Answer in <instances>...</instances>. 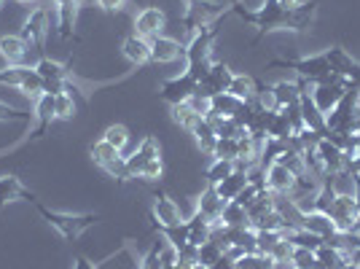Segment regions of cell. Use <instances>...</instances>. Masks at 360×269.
Segmentation results:
<instances>
[{
    "instance_id": "ee69618b",
    "label": "cell",
    "mask_w": 360,
    "mask_h": 269,
    "mask_svg": "<svg viewBox=\"0 0 360 269\" xmlns=\"http://www.w3.org/2000/svg\"><path fill=\"white\" fill-rule=\"evenodd\" d=\"M258 192H261L258 186H253V183H248V186L242 189L240 196H237L234 202H240L242 208H250V205H253V202H255V196H258Z\"/></svg>"
},
{
    "instance_id": "d6a6232c",
    "label": "cell",
    "mask_w": 360,
    "mask_h": 269,
    "mask_svg": "<svg viewBox=\"0 0 360 269\" xmlns=\"http://www.w3.org/2000/svg\"><path fill=\"white\" fill-rule=\"evenodd\" d=\"M89 156H91V162H94V165L100 167V170H103V167L108 165V162H113V159H119L121 154L116 149H113V146H108L105 140H103V137H100V140H97V143H91L89 146Z\"/></svg>"
},
{
    "instance_id": "4dcf8cb0",
    "label": "cell",
    "mask_w": 360,
    "mask_h": 269,
    "mask_svg": "<svg viewBox=\"0 0 360 269\" xmlns=\"http://www.w3.org/2000/svg\"><path fill=\"white\" fill-rule=\"evenodd\" d=\"M54 113H57V119L62 121H73L75 113H78V103H75V97L70 94V89H62L54 94Z\"/></svg>"
},
{
    "instance_id": "b9f144b4",
    "label": "cell",
    "mask_w": 360,
    "mask_h": 269,
    "mask_svg": "<svg viewBox=\"0 0 360 269\" xmlns=\"http://www.w3.org/2000/svg\"><path fill=\"white\" fill-rule=\"evenodd\" d=\"M290 261H293V267H299V269H315L317 267V254L315 251H309V248H296V245H293V256H290Z\"/></svg>"
},
{
    "instance_id": "7402d4cb",
    "label": "cell",
    "mask_w": 360,
    "mask_h": 269,
    "mask_svg": "<svg viewBox=\"0 0 360 269\" xmlns=\"http://www.w3.org/2000/svg\"><path fill=\"white\" fill-rule=\"evenodd\" d=\"M315 254H317V264L323 269H345L352 261V254L347 248H336V245H328V242H323Z\"/></svg>"
},
{
    "instance_id": "f546056e",
    "label": "cell",
    "mask_w": 360,
    "mask_h": 269,
    "mask_svg": "<svg viewBox=\"0 0 360 269\" xmlns=\"http://www.w3.org/2000/svg\"><path fill=\"white\" fill-rule=\"evenodd\" d=\"M169 116H172V121L178 124L180 130H186V132H191V130L196 127V121L202 119V116L196 113L194 108H191V103L169 105Z\"/></svg>"
},
{
    "instance_id": "836d02e7",
    "label": "cell",
    "mask_w": 360,
    "mask_h": 269,
    "mask_svg": "<svg viewBox=\"0 0 360 269\" xmlns=\"http://www.w3.org/2000/svg\"><path fill=\"white\" fill-rule=\"evenodd\" d=\"M224 256H226L224 245H221L218 239L210 237L207 242H205V245H202V248H199V264L210 269V267H215V264H218V261H221Z\"/></svg>"
},
{
    "instance_id": "60d3db41",
    "label": "cell",
    "mask_w": 360,
    "mask_h": 269,
    "mask_svg": "<svg viewBox=\"0 0 360 269\" xmlns=\"http://www.w3.org/2000/svg\"><path fill=\"white\" fill-rule=\"evenodd\" d=\"M103 173H105L108 178L116 180V183H127V180L132 178V175H129V170H127V156H119V159L108 162V165L103 167Z\"/></svg>"
},
{
    "instance_id": "7c38bea8",
    "label": "cell",
    "mask_w": 360,
    "mask_h": 269,
    "mask_svg": "<svg viewBox=\"0 0 360 269\" xmlns=\"http://www.w3.org/2000/svg\"><path fill=\"white\" fill-rule=\"evenodd\" d=\"M167 27V14L156 6H146L140 14L135 16V35L153 41L156 35H165Z\"/></svg>"
},
{
    "instance_id": "52a82bcc",
    "label": "cell",
    "mask_w": 360,
    "mask_h": 269,
    "mask_svg": "<svg viewBox=\"0 0 360 269\" xmlns=\"http://www.w3.org/2000/svg\"><path fill=\"white\" fill-rule=\"evenodd\" d=\"M347 84L342 75H333V78H328V81H320V84H315L312 87V92H309V97H312V103L323 111V113H330L336 105L342 103V97L347 94Z\"/></svg>"
},
{
    "instance_id": "f907efd6",
    "label": "cell",
    "mask_w": 360,
    "mask_h": 269,
    "mask_svg": "<svg viewBox=\"0 0 360 269\" xmlns=\"http://www.w3.org/2000/svg\"><path fill=\"white\" fill-rule=\"evenodd\" d=\"M345 269H360V264H355V261H349V264H347Z\"/></svg>"
},
{
    "instance_id": "44dd1931",
    "label": "cell",
    "mask_w": 360,
    "mask_h": 269,
    "mask_svg": "<svg viewBox=\"0 0 360 269\" xmlns=\"http://www.w3.org/2000/svg\"><path fill=\"white\" fill-rule=\"evenodd\" d=\"M317 154L323 156V165H326V173H328V175H336V173L347 170L345 151L339 149V146H333L326 134L317 140Z\"/></svg>"
},
{
    "instance_id": "3957f363",
    "label": "cell",
    "mask_w": 360,
    "mask_h": 269,
    "mask_svg": "<svg viewBox=\"0 0 360 269\" xmlns=\"http://www.w3.org/2000/svg\"><path fill=\"white\" fill-rule=\"evenodd\" d=\"M269 68H288V70H296L299 78H307L312 84H320V81H328L333 78V70H330V62L323 54H309V57H299V60H274L269 62Z\"/></svg>"
},
{
    "instance_id": "d4e9b609",
    "label": "cell",
    "mask_w": 360,
    "mask_h": 269,
    "mask_svg": "<svg viewBox=\"0 0 360 269\" xmlns=\"http://www.w3.org/2000/svg\"><path fill=\"white\" fill-rule=\"evenodd\" d=\"M245 186H248V173H245V170H237V167H234V173H231L229 178L221 180L218 186H212V189L218 192V196H221L224 202H234V199L240 196V192L245 189Z\"/></svg>"
},
{
    "instance_id": "1f68e13d",
    "label": "cell",
    "mask_w": 360,
    "mask_h": 269,
    "mask_svg": "<svg viewBox=\"0 0 360 269\" xmlns=\"http://www.w3.org/2000/svg\"><path fill=\"white\" fill-rule=\"evenodd\" d=\"M242 108V100H237L234 94H229V92H221V94H215L212 97V113H218V116H224V119H234V113Z\"/></svg>"
},
{
    "instance_id": "e0dca14e",
    "label": "cell",
    "mask_w": 360,
    "mask_h": 269,
    "mask_svg": "<svg viewBox=\"0 0 360 269\" xmlns=\"http://www.w3.org/2000/svg\"><path fill=\"white\" fill-rule=\"evenodd\" d=\"M224 199L218 196V192L212 189V186H207L202 194H199V199H196V213L202 215V218H207L212 224V232H218L221 229V213H224Z\"/></svg>"
},
{
    "instance_id": "ab89813d",
    "label": "cell",
    "mask_w": 360,
    "mask_h": 269,
    "mask_svg": "<svg viewBox=\"0 0 360 269\" xmlns=\"http://www.w3.org/2000/svg\"><path fill=\"white\" fill-rule=\"evenodd\" d=\"M162 178H165V159L162 156L148 159L146 167L140 170V180H146V183H159Z\"/></svg>"
},
{
    "instance_id": "7bdbcfd3",
    "label": "cell",
    "mask_w": 360,
    "mask_h": 269,
    "mask_svg": "<svg viewBox=\"0 0 360 269\" xmlns=\"http://www.w3.org/2000/svg\"><path fill=\"white\" fill-rule=\"evenodd\" d=\"M269 256L274 258V261H290V256H293V242H290L288 237H283L274 248H271Z\"/></svg>"
},
{
    "instance_id": "cb8c5ba5",
    "label": "cell",
    "mask_w": 360,
    "mask_h": 269,
    "mask_svg": "<svg viewBox=\"0 0 360 269\" xmlns=\"http://www.w3.org/2000/svg\"><path fill=\"white\" fill-rule=\"evenodd\" d=\"M271 89H274V100H277V111H283V108H296L301 103V87L299 81H277V84H271Z\"/></svg>"
},
{
    "instance_id": "8992f818",
    "label": "cell",
    "mask_w": 360,
    "mask_h": 269,
    "mask_svg": "<svg viewBox=\"0 0 360 269\" xmlns=\"http://www.w3.org/2000/svg\"><path fill=\"white\" fill-rule=\"evenodd\" d=\"M150 221H153V226H156L159 232H165V229H175V226H180L186 218H183V213H180L178 202L167 194L165 189H159V192H153Z\"/></svg>"
},
{
    "instance_id": "9a60e30c",
    "label": "cell",
    "mask_w": 360,
    "mask_h": 269,
    "mask_svg": "<svg viewBox=\"0 0 360 269\" xmlns=\"http://www.w3.org/2000/svg\"><path fill=\"white\" fill-rule=\"evenodd\" d=\"M266 170V189H269L271 194H293V189H296V173H290L285 165H280V162H271V165H264Z\"/></svg>"
},
{
    "instance_id": "5b68a950",
    "label": "cell",
    "mask_w": 360,
    "mask_h": 269,
    "mask_svg": "<svg viewBox=\"0 0 360 269\" xmlns=\"http://www.w3.org/2000/svg\"><path fill=\"white\" fill-rule=\"evenodd\" d=\"M19 35L27 41L32 51H38L41 57H46V38H49V8L46 6H35L30 14L25 16L22 22V30Z\"/></svg>"
},
{
    "instance_id": "ba28073f",
    "label": "cell",
    "mask_w": 360,
    "mask_h": 269,
    "mask_svg": "<svg viewBox=\"0 0 360 269\" xmlns=\"http://www.w3.org/2000/svg\"><path fill=\"white\" fill-rule=\"evenodd\" d=\"M54 3V11H57V32H60L62 41H75V22L81 8L89 3V0H51Z\"/></svg>"
},
{
    "instance_id": "ffe728a7",
    "label": "cell",
    "mask_w": 360,
    "mask_h": 269,
    "mask_svg": "<svg viewBox=\"0 0 360 269\" xmlns=\"http://www.w3.org/2000/svg\"><path fill=\"white\" fill-rule=\"evenodd\" d=\"M301 229L312 232V234H317L320 239H330L333 234H339V229H336V224H333V218H330L328 213H317V210L304 213V218H301Z\"/></svg>"
},
{
    "instance_id": "d590c367",
    "label": "cell",
    "mask_w": 360,
    "mask_h": 269,
    "mask_svg": "<svg viewBox=\"0 0 360 269\" xmlns=\"http://www.w3.org/2000/svg\"><path fill=\"white\" fill-rule=\"evenodd\" d=\"M234 173V162H226V159H212L207 170H205V178H207V186H218L224 178H229Z\"/></svg>"
},
{
    "instance_id": "f1b7e54d",
    "label": "cell",
    "mask_w": 360,
    "mask_h": 269,
    "mask_svg": "<svg viewBox=\"0 0 360 269\" xmlns=\"http://www.w3.org/2000/svg\"><path fill=\"white\" fill-rule=\"evenodd\" d=\"M240 226H250L248 208H242L240 202H226L221 213V229H240Z\"/></svg>"
},
{
    "instance_id": "f35d334b",
    "label": "cell",
    "mask_w": 360,
    "mask_h": 269,
    "mask_svg": "<svg viewBox=\"0 0 360 269\" xmlns=\"http://www.w3.org/2000/svg\"><path fill=\"white\" fill-rule=\"evenodd\" d=\"M285 237V232H264V229H255V245H258V254H271V248Z\"/></svg>"
},
{
    "instance_id": "9c48e42d",
    "label": "cell",
    "mask_w": 360,
    "mask_h": 269,
    "mask_svg": "<svg viewBox=\"0 0 360 269\" xmlns=\"http://www.w3.org/2000/svg\"><path fill=\"white\" fill-rule=\"evenodd\" d=\"M194 92H196V81L183 70L180 75H172V78L162 81V87H159V97L169 105H178V103H188Z\"/></svg>"
},
{
    "instance_id": "603a6c76",
    "label": "cell",
    "mask_w": 360,
    "mask_h": 269,
    "mask_svg": "<svg viewBox=\"0 0 360 269\" xmlns=\"http://www.w3.org/2000/svg\"><path fill=\"white\" fill-rule=\"evenodd\" d=\"M299 111H301V119H304V127H307V130H312V132H317V134L328 132V130H326V113L312 103L309 94H301Z\"/></svg>"
},
{
    "instance_id": "4fadbf2b",
    "label": "cell",
    "mask_w": 360,
    "mask_h": 269,
    "mask_svg": "<svg viewBox=\"0 0 360 269\" xmlns=\"http://www.w3.org/2000/svg\"><path fill=\"white\" fill-rule=\"evenodd\" d=\"M231 78H234L231 68H229L226 62L215 60L210 65L207 75H205V81H199V84H196V92H199V94H207V97H215V94H221V92H229Z\"/></svg>"
},
{
    "instance_id": "816d5d0a",
    "label": "cell",
    "mask_w": 360,
    "mask_h": 269,
    "mask_svg": "<svg viewBox=\"0 0 360 269\" xmlns=\"http://www.w3.org/2000/svg\"><path fill=\"white\" fill-rule=\"evenodd\" d=\"M16 3H25L27 6V3H38V0H16Z\"/></svg>"
},
{
    "instance_id": "e575fe53",
    "label": "cell",
    "mask_w": 360,
    "mask_h": 269,
    "mask_svg": "<svg viewBox=\"0 0 360 269\" xmlns=\"http://www.w3.org/2000/svg\"><path fill=\"white\" fill-rule=\"evenodd\" d=\"M103 140H105L108 146H113L119 154H124L127 146H129V130L124 124H110L105 132H103Z\"/></svg>"
},
{
    "instance_id": "7dc6e473",
    "label": "cell",
    "mask_w": 360,
    "mask_h": 269,
    "mask_svg": "<svg viewBox=\"0 0 360 269\" xmlns=\"http://www.w3.org/2000/svg\"><path fill=\"white\" fill-rule=\"evenodd\" d=\"M304 3H307V0H277V6H280L283 11H296Z\"/></svg>"
},
{
    "instance_id": "8d00e7d4",
    "label": "cell",
    "mask_w": 360,
    "mask_h": 269,
    "mask_svg": "<svg viewBox=\"0 0 360 269\" xmlns=\"http://www.w3.org/2000/svg\"><path fill=\"white\" fill-rule=\"evenodd\" d=\"M237 154H240V140H234V137H218L215 151H212V159L237 162Z\"/></svg>"
},
{
    "instance_id": "db71d44e",
    "label": "cell",
    "mask_w": 360,
    "mask_h": 269,
    "mask_svg": "<svg viewBox=\"0 0 360 269\" xmlns=\"http://www.w3.org/2000/svg\"><path fill=\"white\" fill-rule=\"evenodd\" d=\"M293 269H299V267H293Z\"/></svg>"
},
{
    "instance_id": "ac0fdd59",
    "label": "cell",
    "mask_w": 360,
    "mask_h": 269,
    "mask_svg": "<svg viewBox=\"0 0 360 269\" xmlns=\"http://www.w3.org/2000/svg\"><path fill=\"white\" fill-rule=\"evenodd\" d=\"M30 46L22 35H0V57L6 65H27Z\"/></svg>"
},
{
    "instance_id": "5bb4252c",
    "label": "cell",
    "mask_w": 360,
    "mask_h": 269,
    "mask_svg": "<svg viewBox=\"0 0 360 269\" xmlns=\"http://www.w3.org/2000/svg\"><path fill=\"white\" fill-rule=\"evenodd\" d=\"M178 60H186V46L180 44L178 38L156 35L150 41V62H156V65H172V62Z\"/></svg>"
},
{
    "instance_id": "277c9868",
    "label": "cell",
    "mask_w": 360,
    "mask_h": 269,
    "mask_svg": "<svg viewBox=\"0 0 360 269\" xmlns=\"http://www.w3.org/2000/svg\"><path fill=\"white\" fill-rule=\"evenodd\" d=\"M218 19L215 22H207L202 25L199 30H194L191 41L186 46V65H202V62H212V46H215V38H218Z\"/></svg>"
},
{
    "instance_id": "2e32d148",
    "label": "cell",
    "mask_w": 360,
    "mask_h": 269,
    "mask_svg": "<svg viewBox=\"0 0 360 269\" xmlns=\"http://www.w3.org/2000/svg\"><path fill=\"white\" fill-rule=\"evenodd\" d=\"M35 130H30V140H41L46 132H49V127H51V121L57 119V113H54V94L51 92H44L38 100H35Z\"/></svg>"
},
{
    "instance_id": "30bf717a",
    "label": "cell",
    "mask_w": 360,
    "mask_h": 269,
    "mask_svg": "<svg viewBox=\"0 0 360 269\" xmlns=\"http://www.w3.org/2000/svg\"><path fill=\"white\" fill-rule=\"evenodd\" d=\"M358 199L352 194H336L333 196V205H330V218H333V224L339 229V234H349V229L355 224V218H358Z\"/></svg>"
},
{
    "instance_id": "f5cc1de1",
    "label": "cell",
    "mask_w": 360,
    "mask_h": 269,
    "mask_svg": "<svg viewBox=\"0 0 360 269\" xmlns=\"http://www.w3.org/2000/svg\"><path fill=\"white\" fill-rule=\"evenodd\" d=\"M6 3H8V0H0V11H3V6H6Z\"/></svg>"
},
{
    "instance_id": "f6af8a7d",
    "label": "cell",
    "mask_w": 360,
    "mask_h": 269,
    "mask_svg": "<svg viewBox=\"0 0 360 269\" xmlns=\"http://www.w3.org/2000/svg\"><path fill=\"white\" fill-rule=\"evenodd\" d=\"M234 269H258V254H242L234 261Z\"/></svg>"
},
{
    "instance_id": "681fc988",
    "label": "cell",
    "mask_w": 360,
    "mask_h": 269,
    "mask_svg": "<svg viewBox=\"0 0 360 269\" xmlns=\"http://www.w3.org/2000/svg\"><path fill=\"white\" fill-rule=\"evenodd\" d=\"M355 199H358V205H360V178H355Z\"/></svg>"
},
{
    "instance_id": "74e56055",
    "label": "cell",
    "mask_w": 360,
    "mask_h": 269,
    "mask_svg": "<svg viewBox=\"0 0 360 269\" xmlns=\"http://www.w3.org/2000/svg\"><path fill=\"white\" fill-rule=\"evenodd\" d=\"M32 113L22 111V108H14L8 103H0V124H27Z\"/></svg>"
},
{
    "instance_id": "6da1fadb",
    "label": "cell",
    "mask_w": 360,
    "mask_h": 269,
    "mask_svg": "<svg viewBox=\"0 0 360 269\" xmlns=\"http://www.w3.org/2000/svg\"><path fill=\"white\" fill-rule=\"evenodd\" d=\"M35 210L65 242H75L86 229H91V226H97L103 221V215H97V213H62V210L46 208L41 202H35Z\"/></svg>"
},
{
    "instance_id": "c3c4849f",
    "label": "cell",
    "mask_w": 360,
    "mask_h": 269,
    "mask_svg": "<svg viewBox=\"0 0 360 269\" xmlns=\"http://www.w3.org/2000/svg\"><path fill=\"white\" fill-rule=\"evenodd\" d=\"M349 254H352V261H355V264H360V245H358V248H352Z\"/></svg>"
},
{
    "instance_id": "83f0119b",
    "label": "cell",
    "mask_w": 360,
    "mask_h": 269,
    "mask_svg": "<svg viewBox=\"0 0 360 269\" xmlns=\"http://www.w3.org/2000/svg\"><path fill=\"white\" fill-rule=\"evenodd\" d=\"M255 89H258V84H255L253 75L248 73H234L231 84H229V94H234L242 103H250L255 97Z\"/></svg>"
},
{
    "instance_id": "7a4b0ae2",
    "label": "cell",
    "mask_w": 360,
    "mask_h": 269,
    "mask_svg": "<svg viewBox=\"0 0 360 269\" xmlns=\"http://www.w3.org/2000/svg\"><path fill=\"white\" fill-rule=\"evenodd\" d=\"M0 87H11L19 94L30 97V100H38L46 92L44 78L35 73L32 65H6V68H0Z\"/></svg>"
},
{
    "instance_id": "484cf974",
    "label": "cell",
    "mask_w": 360,
    "mask_h": 269,
    "mask_svg": "<svg viewBox=\"0 0 360 269\" xmlns=\"http://www.w3.org/2000/svg\"><path fill=\"white\" fill-rule=\"evenodd\" d=\"M186 237H188V245L202 248V245L212 237V224L207 218H202L199 213H194V218L186 221Z\"/></svg>"
},
{
    "instance_id": "8fae6325",
    "label": "cell",
    "mask_w": 360,
    "mask_h": 269,
    "mask_svg": "<svg viewBox=\"0 0 360 269\" xmlns=\"http://www.w3.org/2000/svg\"><path fill=\"white\" fill-rule=\"evenodd\" d=\"M11 202H30V205H35L38 202V194L35 192H30L22 180H19V175H0V213L8 208Z\"/></svg>"
},
{
    "instance_id": "d6986e66",
    "label": "cell",
    "mask_w": 360,
    "mask_h": 269,
    "mask_svg": "<svg viewBox=\"0 0 360 269\" xmlns=\"http://www.w3.org/2000/svg\"><path fill=\"white\" fill-rule=\"evenodd\" d=\"M121 54L127 57L129 65H135V68H143V65H148L150 62V41L146 38H140V35H127L124 41H121Z\"/></svg>"
},
{
    "instance_id": "bcb514c9",
    "label": "cell",
    "mask_w": 360,
    "mask_h": 269,
    "mask_svg": "<svg viewBox=\"0 0 360 269\" xmlns=\"http://www.w3.org/2000/svg\"><path fill=\"white\" fill-rule=\"evenodd\" d=\"M70 269H100V264H94L91 258H86V256H75L73 258V267Z\"/></svg>"
},
{
    "instance_id": "4316f807",
    "label": "cell",
    "mask_w": 360,
    "mask_h": 269,
    "mask_svg": "<svg viewBox=\"0 0 360 269\" xmlns=\"http://www.w3.org/2000/svg\"><path fill=\"white\" fill-rule=\"evenodd\" d=\"M194 134V143L196 149L202 151L205 156H212V151H215V143H218V134H215V127H212L207 119H199L196 121V127L191 130Z\"/></svg>"
}]
</instances>
